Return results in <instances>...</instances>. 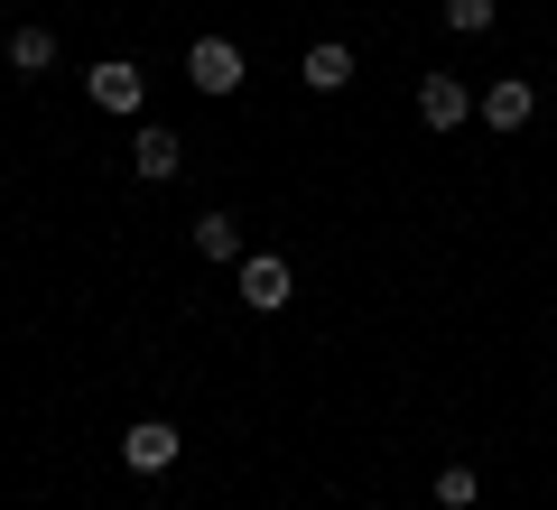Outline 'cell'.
I'll return each instance as SVG.
<instances>
[{
    "instance_id": "obj_4",
    "label": "cell",
    "mask_w": 557,
    "mask_h": 510,
    "mask_svg": "<svg viewBox=\"0 0 557 510\" xmlns=\"http://www.w3.org/2000/svg\"><path fill=\"white\" fill-rule=\"evenodd\" d=\"M84 94H94V112H121V121H131L139 102H149V75H139L131 57H102L94 75H84Z\"/></svg>"
},
{
    "instance_id": "obj_9",
    "label": "cell",
    "mask_w": 557,
    "mask_h": 510,
    "mask_svg": "<svg viewBox=\"0 0 557 510\" xmlns=\"http://www.w3.org/2000/svg\"><path fill=\"white\" fill-rule=\"evenodd\" d=\"M47 65H57V28H38V20H28V28H10V75H47Z\"/></svg>"
},
{
    "instance_id": "obj_1",
    "label": "cell",
    "mask_w": 557,
    "mask_h": 510,
    "mask_svg": "<svg viewBox=\"0 0 557 510\" xmlns=\"http://www.w3.org/2000/svg\"><path fill=\"white\" fill-rule=\"evenodd\" d=\"M242 75H251V57H242L233 38H196V47H186V84H196V94L233 102V94H242Z\"/></svg>"
},
{
    "instance_id": "obj_7",
    "label": "cell",
    "mask_w": 557,
    "mask_h": 510,
    "mask_svg": "<svg viewBox=\"0 0 557 510\" xmlns=\"http://www.w3.org/2000/svg\"><path fill=\"white\" fill-rule=\"evenodd\" d=\"M177 167H186V139H177V130H131V177L168 186Z\"/></svg>"
},
{
    "instance_id": "obj_2",
    "label": "cell",
    "mask_w": 557,
    "mask_h": 510,
    "mask_svg": "<svg viewBox=\"0 0 557 510\" xmlns=\"http://www.w3.org/2000/svg\"><path fill=\"white\" fill-rule=\"evenodd\" d=\"M474 121H483V130H502V139L530 130V121H539V84H530V75H493V84L474 94Z\"/></svg>"
},
{
    "instance_id": "obj_11",
    "label": "cell",
    "mask_w": 557,
    "mask_h": 510,
    "mask_svg": "<svg viewBox=\"0 0 557 510\" xmlns=\"http://www.w3.org/2000/svg\"><path fill=\"white\" fill-rule=\"evenodd\" d=\"M437 20L456 28V38H483V28L502 20V0H437Z\"/></svg>"
},
{
    "instance_id": "obj_3",
    "label": "cell",
    "mask_w": 557,
    "mask_h": 510,
    "mask_svg": "<svg viewBox=\"0 0 557 510\" xmlns=\"http://www.w3.org/2000/svg\"><path fill=\"white\" fill-rule=\"evenodd\" d=\"M288 297H298V270H288L278 251H251V260H242V307H251V315H278Z\"/></svg>"
},
{
    "instance_id": "obj_10",
    "label": "cell",
    "mask_w": 557,
    "mask_h": 510,
    "mask_svg": "<svg viewBox=\"0 0 557 510\" xmlns=\"http://www.w3.org/2000/svg\"><path fill=\"white\" fill-rule=\"evenodd\" d=\"M196 251L205 260H242V214H223V204H214V214H196Z\"/></svg>"
},
{
    "instance_id": "obj_5",
    "label": "cell",
    "mask_w": 557,
    "mask_h": 510,
    "mask_svg": "<svg viewBox=\"0 0 557 510\" xmlns=\"http://www.w3.org/2000/svg\"><path fill=\"white\" fill-rule=\"evenodd\" d=\"M177 455H186V436L168 427V418H139V427H121V464H131V473H168Z\"/></svg>"
},
{
    "instance_id": "obj_12",
    "label": "cell",
    "mask_w": 557,
    "mask_h": 510,
    "mask_svg": "<svg viewBox=\"0 0 557 510\" xmlns=\"http://www.w3.org/2000/svg\"><path fill=\"white\" fill-rule=\"evenodd\" d=\"M474 501H483V473L474 464H446L437 473V510H474Z\"/></svg>"
},
{
    "instance_id": "obj_8",
    "label": "cell",
    "mask_w": 557,
    "mask_h": 510,
    "mask_svg": "<svg viewBox=\"0 0 557 510\" xmlns=\"http://www.w3.org/2000/svg\"><path fill=\"white\" fill-rule=\"evenodd\" d=\"M298 75H307V94H344V84H354V47L344 38H317L298 57Z\"/></svg>"
},
{
    "instance_id": "obj_6",
    "label": "cell",
    "mask_w": 557,
    "mask_h": 510,
    "mask_svg": "<svg viewBox=\"0 0 557 510\" xmlns=\"http://www.w3.org/2000/svg\"><path fill=\"white\" fill-rule=\"evenodd\" d=\"M465 112H474L465 75H418V121H428V130H465Z\"/></svg>"
}]
</instances>
